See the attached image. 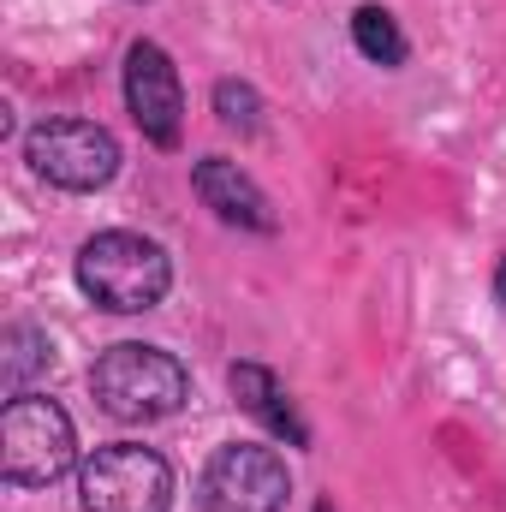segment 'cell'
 Returning <instances> with one entry per match:
<instances>
[{
    "label": "cell",
    "instance_id": "1",
    "mask_svg": "<svg viewBox=\"0 0 506 512\" xmlns=\"http://www.w3.org/2000/svg\"><path fill=\"white\" fill-rule=\"evenodd\" d=\"M90 393L114 423H161L191 399V376L173 352L143 346V340H120L96 358Z\"/></svg>",
    "mask_w": 506,
    "mask_h": 512
},
{
    "label": "cell",
    "instance_id": "2",
    "mask_svg": "<svg viewBox=\"0 0 506 512\" xmlns=\"http://www.w3.org/2000/svg\"><path fill=\"white\" fill-rule=\"evenodd\" d=\"M78 286H84L90 304H102L114 316H137V310H155L167 298L173 262H167V251L155 239L114 227V233L84 239V251H78Z\"/></svg>",
    "mask_w": 506,
    "mask_h": 512
},
{
    "label": "cell",
    "instance_id": "3",
    "mask_svg": "<svg viewBox=\"0 0 506 512\" xmlns=\"http://www.w3.org/2000/svg\"><path fill=\"white\" fill-rule=\"evenodd\" d=\"M78 459V429L48 393L6 399L0 411V477L12 489H48Z\"/></svg>",
    "mask_w": 506,
    "mask_h": 512
},
{
    "label": "cell",
    "instance_id": "4",
    "mask_svg": "<svg viewBox=\"0 0 506 512\" xmlns=\"http://www.w3.org/2000/svg\"><path fill=\"white\" fill-rule=\"evenodd\" d=\"M24 161L60 191H102L120 173V137L96 120H42L24 131Z\"/></svg>",
    "mask_w": 506,
    "mask_h": 512
},
{
    "label": "cell",
    "instance_id": "5",
    "mask_svg": "<svg viewBox=\"0 0 506 512\" xmlns=\"http://www.w3.org/2000/svg\"><path fill=\"white\" fill-rule=\"evenodd\" d=\"M78 495H84V512H167L173 507V465L155 447L114 441L84 459Z\"/></svg>",
    "mask_w": 506,
    "mask_h": 512
},
{
    "label": "cell",
    "instance_id": "6",
    "mask_svg": "<svg viewBox=\"0 0 506 512\" xmlns=\"http://www.w3.org/2000/svg\"><path fill=\"white\" fill-rule=\"evenodd\" d=\"M286 495H292V477L274 447L233 441L203 465V507L209 512H280Z\"/></svg>",
    "mask_w": 506,
    "mask_h": 512
},
{
    "label": "cell",
    "instance_id": "7",
    "mask_svg": "<svg viewBox=\"0 0 506 512\" xmlns=\"http://www.w3.org/2000/svg\"><path fill=\"white\" fill-rule=\"evenodd\" d=\"M126 108L155 149H179L185 90H179V66L161 42H131L126 48Z\"/></svg>",
    "mask_w": 506,
    "mask_h": 512
},
{
    "label": "cell",
    "instance_id": "8",
    "mask_svg": "<svg viewBox=\"0 0 506 512\" xmlns=\"http://www.w3.org/2000/svg\"><path fill=\"white\" fill-rule=\"evenodd\" d=\"M191 185H197L203 209H215V221L245 227V233H274V209H268L262 185H256L239 161H227V155H203V161L191 167Z\"/></svg>",
    "mask_w": 506,
    "mask_h": 512
},
{
    "label": "cell",
    "instance_id": "9",
    "mask_svg": "<svg viewBox=\"0 0 506 512\" xmlns=\"http://www.w3.org/2000/svg\"><path fill=\"white\" fill-rule=\"evenodd\" d=\"M233 399H239V411H251L256 423L268 429V435H280L286 447H310V429H304V417H298V405L280 393L274 382V370H262V364H233Z\"/></svg>",
    "mask_w": 506,
    "mask_h": 512
},
{
    "label": "cell",
    "instance_id": "10",
    "mask_svg": "<svg viewBox=\"0 0 506 512\" xmlns=\"http://www.w3.org/2000/svg\"><path fill=\"white\" fill-rule=\"evenodd\" d=\"M54 370V346H48V334L42 328H30V322H12L6 334H0V393L6 399H24L36 376H48Z\"/></svg>",
    "mask_w": 506,
    "mask_h": 512
},
{
    "label": "cell",
    "instance_id": "11",
    "mask_svg": "<svg viewBox=\"0 0 506 512\" xmlns=\"http://www.w3.org/2000/svg\"><path fill=\"white\" fill-rule=\"evenodd\" d=\"M352 42H358V54L370 60V66H405V30H399V18L387 12V6H358L352 12Z\"/></svg>",
    "mask_w": 506,
    "mask_h": 512
},
{
    "label": "cell",
    "instance_id": "12",
    "mask_svg": "<svg viewBox=\"0 0 506 512\" xmlns=\"http://www.w3.org/2000/svg\"><path fill=\"white\" fill-rule=\"evenodd\" d=\"M215 114H221L227 131L256 137V131H262V96H256L251 84H239V78H221V84H215Z\"/></svg>",
    "mask_w": 506,
    "mask_h": 512
},
{
    "label": "cell",
    "instance_id": "13",
    "mask_svg": "<svg viewBox=\"0 0 506 512\" xmlns=\"http://www.w3.org/2000/svg\"><path fill=\"white\" fill-rule=\"evenodd\" d=\"M495 304H501V316H506V256H501V268H495Z\"/></svg>",
    "mask_w": 506,
    "mask_h": 512
},
{
    "label": "cell",
    "instance_id": "14",
    "mask_svg": "<svg viewBox=\"0 0 506 512\" xmlns=\"http://www.w3.org/2000/svg\"><path fill=\"white\" fill-rule=\"evenodd\" d=\"M316 512H334V507H328V501H322V507H316Z\"/></svg>",
    "mask_w": 506,
    "mask_h": 512
}]
</instances>
